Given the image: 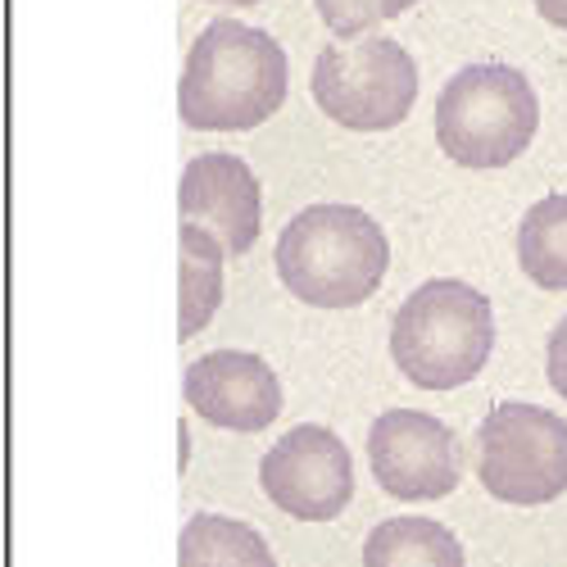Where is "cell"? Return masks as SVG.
Returning a JSON list of instances; mask_svg holds the SVG:
<instances>
[{
    "label": "cell",
    "instance_id": "ba28073f",
    "mask_svg": "<svg viewBox=\"0 0 567 567\" xmlns=\"http://www.w3.org/2000/svg\"><path fill=\"white\" fill-rule=\"evenodd\" d=\"M368 467L372 482L400 504L445 499L463 477L454 432L422 409H386L372 422Z\"/></svg>",
    "mask_w": 567,
    "mask_h": 567
},
{
    "label": "cell",
    "instance_id": "9c48e42d",
    "mask_svg": "<svg viewBox=\"0 0 567 567\" xmlns=\"http://www.w3.org/2000/svg\"><path fill=\"white\" fill-rule=\"evenodd\" d=\"M182 395L209 427L255 436L268 432L281 413V382L277 372L250 350H214L186 363Z\"/></svg>",
    "mask_w": 567,
    "mask_h": 567
},
{
    "label": "cell",
    "instance_id": "5bb4252c",
    "mask_svg": "<svg viewBox=\"0 0 567 567\" xmlns=\"http://www.w3.org/2000/svg\"><path fill=\"white\" fill-rule=\"evenodd\" d=\"M517 268L540 291H567V196L536 200L517 223Z\"/></svg>",
    "mask_w": 567,
    "mask_h": 567
},
{
    "label": "cell",
    "instance_id": "7a4b0ae2",
    "mask_svg": "<svg viewBox=\"0 0 567 567\" xmlns=\"http://www.w3.org/2000/svg\"><path fill=\"white\" fill-rule=\"evenodd\" d=\"M277 277L313 309H354L377 296L391 268L382 223L359 205H309L277 236Z\"/></svg>",
    "mask_w": 567,
    "mask_h": 567
},
{
    "label": "cell",
    "instance_id": "2e32d148",
    "mask_svg": "<svg viewBox=\"0 0 567 567\" xmlns=\"http://www.w3.org/2000/svg\"><path fill=\"white\" fill-rule=\"evenodd\" d=\"M545 377H549L554 395L567 400V318L554 322V332H549V341H545Z\"/></svg>",
    "mask_w": 567,
    "mask_h": 567
},
{
    "label": "cell",
    "instance_id": "4fadbf2b",
    "mask_svg": "<svg viewBox=\"0 0 567 567\" xmlns=\"http://www.w3.org/2000/svg\"><path fill=\"white\" fill-rule=\"evenodd\" d=\"M177 567H277V558L241 517L196 513L177 532Z\"/></svg>",
    "mask_w": 567,
    "mask_h": 567
},
{
    "label": "cell",
    "instance_id": "6da1fadb",
    "mask_svg": "<svg viewBox=\"0 0 567 567\" xmlns=\"http://www.w3.org/2000/svg\"><path fill=\"white\" fill-rule=\"evenodd\" d=\"M287 51L264 28L214 19L186 51L177 118L196 132H250L287 101Z\"/></svg>",
    "mask_w": 567,
    "mask_h": 567
},
{
    "label": "cell",
    "instance_id": "8fae6325",
    "mask_svg": "<svg viewBox=\"0 0 567 567\" xmlns=\"http://www.w3.org/2000/svg\"><path fill=\"white\" fill-rule=\"evenodd\" d=\"M227 246L200 223L177 227V341L200 337L223 305Z\"/></svg>",
    "mask_w": 567,
    "mask_h": 567
},
{
    "label": "cell",
    "instance_id": "7c38bea8",
    "mask_svg": "<svg viewBox=\"0 0 567 567\" xmlns=\"http://www.w3.org/2000/svg\"><path fill=\"white\" fill-rule=\"evenodd\" d=\"M363 567H467V558H463L458 536L445 523L400 513L368 532Z\"/></svg>",
    "mask_w": 567,
    "mask_h": 567
},
{
    "label": "cell",
    "instance_id": "277c9868",
    "mask_svg": "<svg viewBox=\"0 0 567 567\" xmlns=\"http://www.w3.org/2000/svg\"><path fill=\"white\" fill-rule=\"evenodd\" d=\"M540 127V101L523 69L467 64L436 96V141L463 168H504Z\"/></svg>",
    "mask_w": 567,
    "mask_h": 567
},
{
    "label": "cell",
    "instance_id": "3957f363",
    "mask_svg": "<svg viewBox=\"0 0 567 567\" xmlns=\"http://www.w3.org/2000/svg\"><path fill=\"white\" fill-rule=\"evenodd\" d=\"M495 350L491 300L458 277H432L391 318V359L417 391H454L482 377Z\"/></svg>",
    "mask_w": 567,
    "mask_h": 567
},
{
    "label": "cell",
    "instance_id": "5b68a950",
    "mask_svg": "<svg viewBox=\"0 0 567 567\" xmlns=\"http://www.w3.org/2000/svg\"><path fill=\"white\" fill-rule=\"evenodd\" d=\"M309 91L318 110L350 132L400 127L417 101V64L395 37H359L322 45Z\"/></svg>",
    "mask_w": 567,
    "mask_h": 567
},
{
    "label": "cell",
    "instance_id": "9a60e30c",
    "mask_svg": "<svg viewBox=\"0 0 567 567\" xmlns=\"http://www.w3.org/2000/svg\"><path fill=\"white\" fill-rule=\"evenodd\" d=\"M313 6H318V19L337 32V41H359L377 23L413 10L417 0H313Z\"/></svg>",
    "mask_w": 567,
    "mask_h": 567
},
{
    "label": "cell",
    "instance_id": "e0dca14e",
    "mask_svg": "<svg viewBox=\"0 0 567 567\" xmlns=\"http://www.w3.org/2000/svg\"><path fill=\"white\" fill-rule=\"evenodd\" d=\"M532 6H536V14H540L549 28L567 32V0H532Z\"/></svg>",
    "mask_w": 567,
    "mask_h": 567
},
{
    "label": "cell",
    "instance_id": "52a82bcc",
    "mask_svg": "<svg viewBox=\"0 0 567 567\" xmlns=\"http://www.w3.org/2000/svg\"><path fill=\"white\" fill-rule=\"evenodd\" d=\"M259 486L268 504H277L287 517L332 523L354 499V458L332 427L300 422L296 432H287L264 454Z\"/></svg>",
    "mask_w": 567,
    "mask_h": 567
},
{
    "label": "cell",
    "instance_id": "8992f818",
    "mask_svg": "<svg viewBox=\"0 0 567 567\" xmlns=\"http://www.w3.org/2000/svg\"><path fill=\"white\" fill-rule=\"evenodd\" d=\"M477 477L499 504H554L567 491V422L540 404L491 409L477 432Z\"/></svg>",
    "mask_w": 567,
    "mask_h": 567
},
{
    "label": "cell",
    "instance_id": "ac0fdd59",
    "mask_svg": "<svg viewBox=\"0 0 567 567\" xmlns=\"http://www.w3.org/2000/svg\"><path fill=\"white\" fill-rule=\"evenodd\" d=\"M209 6H259V0H209Z\"/></svg>",
    "mask_w": 567,
    "mask_h": 567
},
{
    "label": "cell",
    "instance_id": "30bf717a",
    "mask_svg": "<svg viewBox=\"0 0 567 567\" xmlns=\"http://www.w3.org/2000/svg\"><path fill=\"white\" fill-rule=\"evenodd\" d=\"M177 214L182 223L209 227L227 246V255H246L255 250L259 227H264L259 177L250 173L246 159H236L227 151L196 155L182 168V182H177Z\"/></svg>",
    "mask_w": 567,
    "mask_h": 567
}]
</instances>
